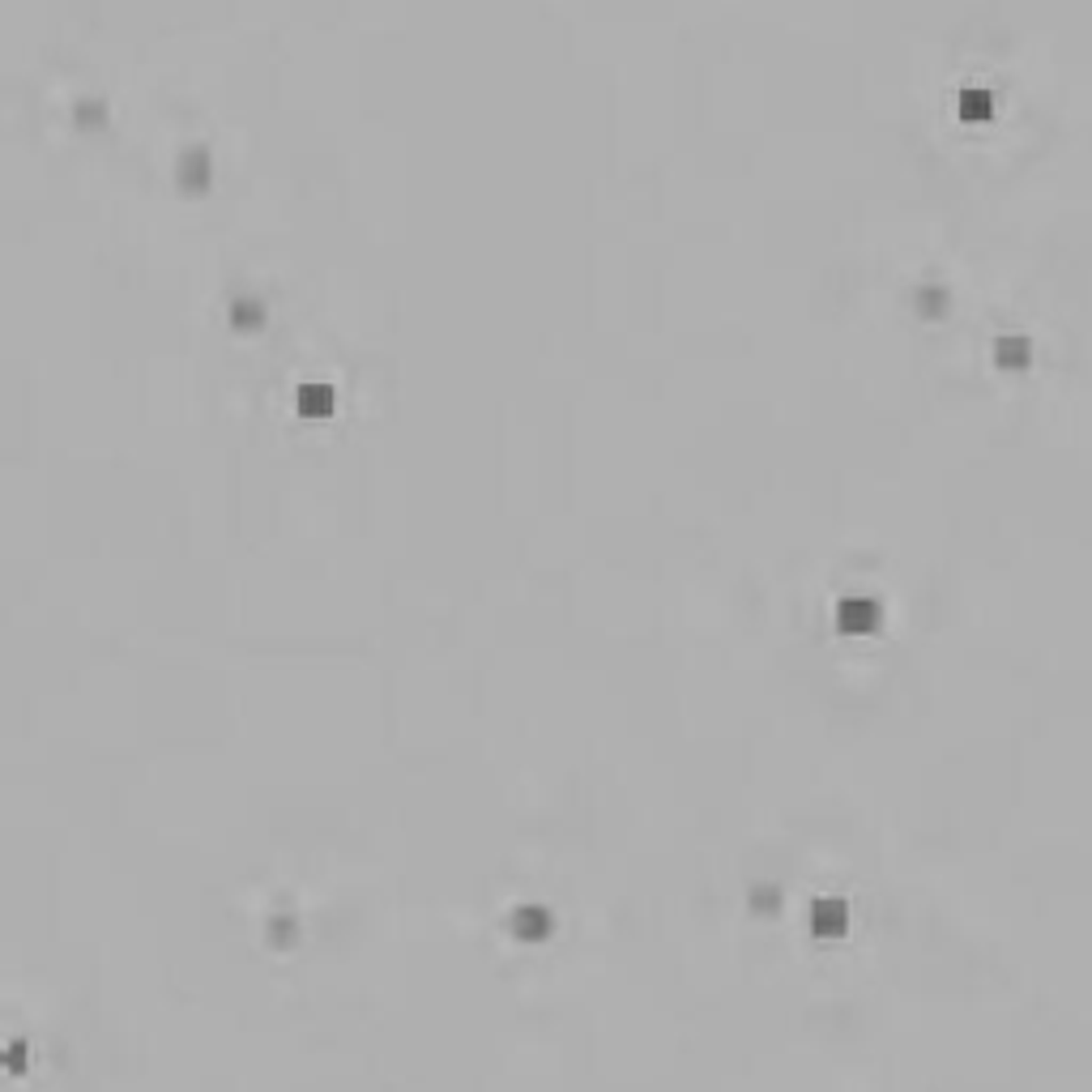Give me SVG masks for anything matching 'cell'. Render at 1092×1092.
<instances>
[]
</instances>
